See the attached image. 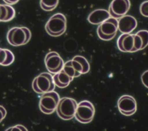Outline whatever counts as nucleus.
I'll return each instance as SVG.
<instances>
[{"instance_id": "nucleus-1", "label": "nucleus", "mask_w": 148, "mask_h": 131, "mask_svg": "<svg viewBox=\"0 0 148 131\" xmlns=\"http://www.w3.org/2000/svg\"><path fill=\"white\" fill-rule=\"evenodd\" d=\"M117 46L122 52L134 53L142 50V40L136 33H122L117 39Z\"/></svg>"}, {"instance_id": "nucleus-2", "label": "nucleus", "mask_w": 148, "mask_h": 131, "mask_svg": "<svg viewBox=\"0 0 148 131\" xmlns=\"http://www.w3.org/2000/svg\"><path fill=\"white\" fill-rule=\"evenodd\" d=\"M31 38L30 30L25 27H15L10 28L6 35L8 43L13 46L27 44Z\"/></svg>"}, {"instance_id": "nucleus-3", "label": "nucleus", "mask_w": 148, "mask_h": 131, "mask_svg": "<svg viewBox=\"0 0 148 131\" xmlns=\"http://www.w3.org/2000/svg\"><path fill=\"white\" fill-rule=\"evenodd\" d=\"M46 32L51 36H59L62 35L66 29V18L60 13L53 15L45 25Z\"/></svg>"}, {"instance_id": "nucleus-4", "label": "nucleus", "mask_w": 148, "mask_h": 131, "mask_svg": "<svg viewBox=\"0 0 148 131\" xmlns=\"http://www.w3.org/2000/svg\"><path fill=\"white\" fill-rule=\"evenodd\" d=\"M118 30V20L110 17L100 24L97 28V33L99 39L109 41L114 38Z\"/></svg>"}, {"instance_id": "nucleus-5", "label": "nucleus", "mask_w": 148, "mask_h": 131, "mask_svg": "<svg viewBox=\"0 0 148 131\" xmlns=\"http://www.w3.org/2000/svg\"><path fill=\"white\" fill-rule=\"evenodd\" d=\"M32 86L35 92L40 94L52 91L55 88L53 76L46 72L41 73L36 76L33 80Z\"/></svg>"}, {"instance_id": "nucleus-6", "label": "nucleus", "mask_w": 148, "mask_h": 131, "mask_svg": "<svg viewBox=\"0 0 148 131\" xmlns=\"http://www.w3.org/2000/svg\"><path fill=\"white\" fill-rule=\"evenodd\" d=\"M77 103L71 98H62L60 99L56 108L57 115L64 120H69L73 118L75 114Z\"/></svg>"}, {"instance_id": "nucleus-7", "label": "nucleus", "mask_w": 148, "mask_h": 131, "mask_svg": "<svg viewBox=\"0 0 148 131\" xmlns=\"http://www.w3.org/2000/svg\"><path fill=\"white\" fill-rule=\"evenodd\" d=\"M95 108L93 104L88 100H83L77 104L75 117L82 123H88L94 118Z\"/></svg>"}, {"instance_id": "nucleus-8", "label": "nucleus", "mask_w": 148, "mask_h": 131, "mask_svg": "<svg viewBox=\"0 0 148 131\" xmlns=\"http://www.w3.org/2000/svg\"><path fill=\"white\" fill-rule=\"evenodd\" d=\"M60 99L59 95L55 91L44 93L39 100V108L43 113L50 114L56 110Z\"/></svg>"}, {"instance_id": "nucleus-9", "label": "nucleus", "mask_w": 148, "mask_h": 131, "mask_svg": "<svg viewBox=\"0 0 148 131\" xmlns=\"http://www.w3.org/2000/svg\"><path fill=\"white\" fill-rule=\"evenodd\" d=\"M117 107L121 114L130 116L134 114L136 111V102L132 96L123 95L117 101Z\"/></svg>"}, {"instance_id": "nucleus-10", "label": "nucleus", "mask_w": 148, "mask_h": 131, "mask_svg": "<svg viewBox=\"0 0 148 131\" xmlns=\"http://www.w3.org/2000/svg\"><path fill=\"white\" fill-rule=\"evenodd\" d=\"M45 63L47 70L53 74L60 72L64 65L62 58L58 53L55 51L49 52L46 55Z\"/></svg>"}, {"instance_id": "nucleus-11", "label": "nucleus", "mask_w": 148, "mask_h": 131, "mask_svg": "<svg viewBox=\"0 0 148 131\" xmlns=\"http://www.w3.org/2000/svg\"><path fill=\"white\" fill-rule=\"evenodd\" d=\"M130 6V0H113L110 3L108 11L110 17L117 19L125 16Z\"/></svg>"}, {"instance_id": "nucleus-12", "label": "nucleus", "mask_w": 148, "mask_h": 131, "mask_svg": "<svg viewBox=\"0 0 148 131\" xmlns=\"http://www.w3.org/2000/svg\"><path fill=\"white\" fill-rule=\"evenodd\" d=\"M137 27L136 18L130 15H125L118 20V29L122 33H131Z\"/></svg>"}, {"instance_id": "nucleus-13", "label": "nucleus", "mask_w": 148, "mask_h": 131, "mask_svg": "<svg viewBox=\"0 0 148 131\" xmlns=\"http://www.w3.org/2000/svg\"><path fill=\"white\" fill-rule=\"evenodd\" d=\"M70 62L77 77L80 76L82 74L88 73L90 70L89 62L83 56L76 55L70 60Z\"/></svg>"}, {"instance_id": "nucleus-14", "label": "nucleus", "mask_w": 148, "mask_h": 131, "mask_svg": "<svg viewBox=\"0 0 148 131\" xmlns=\"http://www.w3.org/2000/svg\"><path fill=\"white\" fill-rule=\"evenodd\" d=\"M74 77L71 72L64 66L53 77L54 83L59 88H65L73 80Z\"/></svg>"}, {"instance_id": "nucleus-15", "label": "nucleus", "mask_w": 148, "mask_h": 131, "mask_svg": "<svg viewBox=\"0 0 148 131\" xmlns=\"http://www.w3.org/2000/svg\"><path fill=\"white\" fill-rule=\"evenodd\" d=\"M110 17L109 11L103 9H98L91 12L87 17L88 21L94 25L100 24L104 21Z\"/></svg>"}, {"instance_id": "nucleus-16", "label": "nucleus", "mask_w": 148, "mask_h": 131, "mask_svg": "<svg viewBox=\"0 0 148 131\" xmlns=\"http://www.w3.org/2000/svg\"><path fill=\"white\" fill-rule=\"evenodd\" d=\"M15 10L10 5L0 4V22H8L14 18Z\"/></svg>"}, {"instance_id": "nucleus-17", "label": "nucleus", "mask_w": 148, "mask_h": 131, "mask_svg": "<svg viewBox=\"0 0 148 131\" xmlns=\"http://www.w3.org/2000/svg\"><path fill=\"white\" fill-rule=\"evenodd\" d=\"M14 60V54L10 50L0 48V65H10L13 62Z\"/></svg>"}, {"instance_id": "nucleus-18", "label": "nucleus", "mask_w": 148, "mask_h": 131, "mask_svg": "<svg viewBox=\"0 0 148 131\" xmlns=\"http://www.w3.org/2000/svg\"><path fill=\"white\" fill-rule=\"evenodd\" d=\"M59 0H40V6L45 11H51L58 5Z\"/></svg>"}, {"instance_id": "nucleus-19", "label": "nucleus", "mask_w": 148, "mask_h": 131, "mask_svg": "<svg viewBox=\"0 0 148 131\" xmlns=\"http://www.w3.org/2000/svg\"><path fill=\"white\" fill-rule=\"evenodd\" d=\"M138 35L142 40V50H143L148 45V31L147 30H140L136 33Z\"/></svg>"}, {"instance_id": "nucleus-20", "label": "nucleus", "mask_w": 148, "mask_h": 131, "mask_svg": "<svg viewBox=\"0 0 148 131\" xmlns=\"http://www.w3.org/2000/svg\"><path fill=\"white\" fill-rule=\"evenodd\" d=\"M139 11L140 14L146 17H148V1H143L140 5Z\"/></svg>"}, {"instance_id": "nucleus-21", "label": "nucleus", "mask_w": 148, "mask_h": 131, "mask_svg": "<svg viewBox=\"0 0 148 131\" xmlns=\"http://www.w3.org/2000/svg\"><path fill=\"white\" fill-rule=\"evenodd\" d=\"M141 81L145 87L148 88V70L142 73L141 76Z\"/></svg>"}, {"instance_id": "nucleus-22", "label": "nucleus", "mask_w": 148, "mask_h": 131, "mask_svg": "<svg viewBox=\"0 0 148 131\" xmlns=\"http://www.w3.org/2000/svg\"><path fill=\"white\" fill-rule=\"evenodd\" d=\"M6 114H7V112L6 109L2 106L0 105V123L5 118Z\"/></svg>"}, {"instance_id": "nucleus-23", "label": "nucleus", "mask_w": 148, "mask_h": 131, "mask_svg": "<svg viewBox=\"0 0 148 131\" xmlns=\"http://www.w3.org/2000/svg\"><path fill=\"white\" fill-rule=\"evenodd\" d=\"M6 4L8 5H14L16 4V3H17L18 2L19 0H3Z\"/></svg>"}]
</instances>
